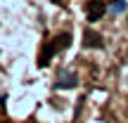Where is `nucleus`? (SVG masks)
Listing matches in <instances>:
<instances>
[{
  "instance_id": "nucleus-4",
  "label": "nucleus",
  "mask_w": 128,
  "mask_h": 123,
  "mask_svg": "<svg viewBox=\"0 0 128 123\" xmlns=\"http://www.w3.org/2000/svg\"><path fill=\"white\" fill-rule=\"evenodd\" d=\"M78 85V76L76 73H60V78H57V83H55V88L57 90H71V88H76Z\"/></svg>"
},
{
  "instance_id": "nucleus-2",
  "label": "nucleus",
  "mask_w": 128,
  "mask_h": 123,
  "mask_svg": "<svg viewBox=\"0 0 128 123\" xmlns=\"http://www.w3.org/2000/svg\"><path fill=\"white\" fill-rule=\"evenodd\" d=\"M102 45H104V38H102L95 28H86V31H83V47H95V50H100Z\"/></svg>"
},
{
  "instance_id": "nucleus-5",
  "label": "nucleus",
  "mask_w": 128,
  "mask_h": 123,
  "mask_svg": "<svg viewBox=\"0 0 128 123\" xmlns=\"http://www.w3.org/2000/svg\"><path fill=\"white\" fill-rule=\"evenodd\" d=\"M121 9H126V0H114V5H112V12H121Z\"/></svg>"
},
{
  "instance_id": "nucleus-1",
  "label": "nucleus",
  "mask_w": 128,
  "mask_h": 123,
  "mask_svg": "<svg viewBox=\"0 0 128 123\" xmlns=\"http://www.w3.org/2000/svg\"><path fill=\"white\" fill-rule=\"evenodd\" d=\"M69 45H71V36H69V33H60V36H55L45 47H43L40 57H38V66H40V69H43V66H48L52 57H55L57 52H62L64 47H69Z\"/></svg>"
},
{
  "instance_id": "nucleus-3",
  "label": "nucleus",
  "mask_w": 128,
  "mask_h": 123,
  "mask_svg": "<svg viewBox=\"0 0 128 123\" xmlns=\"http://www.w3.org/2000/svg\"><path fill=\"white\" fill-rule=\"evenodd\" d=\"M104 2H100V0H90V2L86 5V17H88V21H97V19L104 14Z\"/></svg>"
}]
</instances>
